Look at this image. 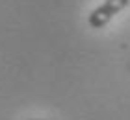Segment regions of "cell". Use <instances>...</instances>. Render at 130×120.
I'll return each mask as SVG.
<instances>
[{"mask_svg": "<svg viewBox=\"0 0 130 120\" xmlns=\"http://www.w3.org/2000/svg\"><path fill=\"white\" fill-rule=\"evenodd\" d=\"M32 120H41V118H32Z\"/></svg>", "mask_w": 130, "mask_h": 120, "instance_id": "2", "label": "cell"}, {"mask_svg": "<svg viewBox=\"0 0 130 120\" xmlns=\"http://www.w3.org/2000/svg\"><path fill=\"white\" fill-rule=\"evenodd\" d=\"M130 4V0H104L100 6H97L95 9L87 17V24L93 30H102L115 15H119L123 9Z\"/></svg>", "mask_w": 130, "mask_h": 120, "instance_id": "1", "label": "cell"}]
</instances>
